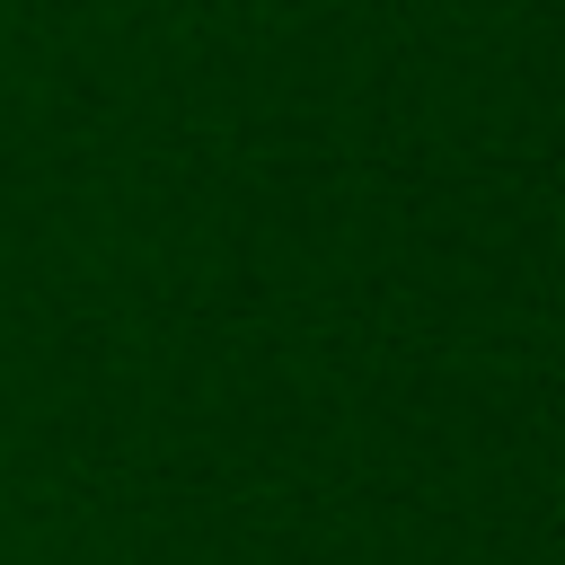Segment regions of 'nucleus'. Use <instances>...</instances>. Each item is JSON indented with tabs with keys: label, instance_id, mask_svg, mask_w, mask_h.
Segmentation results:
<instances>
[]
</instances>
